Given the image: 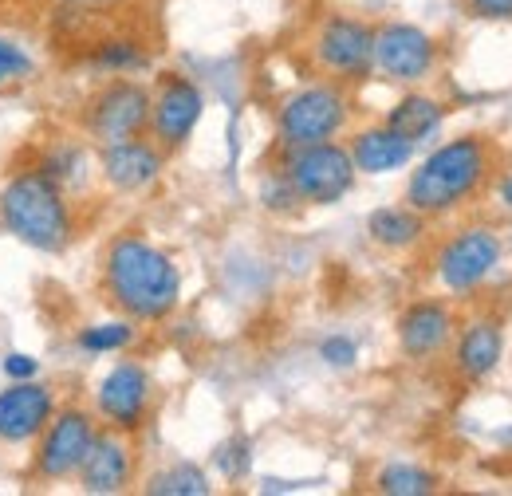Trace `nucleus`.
<instances>
[{
	"label": "nucleus",
	"instance_id": "nucleus-1",
	"mask_svg": "<svg viewBox=\"0 0 512 496\" xmlns=\"http://www.w3.org/2000/svg\"><path fill=\"white\" fill-rule=\"evenodd\" d=\"M103 284H107V300L142 323L166 319L182 300V276L174 260L162 248L146 245L142 237H119L107 248Z\"/></svg>",
	"mask_w": 512,
	"mask_h": 496
},
{
	"label": "nucleus",
	"instance_id": "nucleus-2",
	"mask_svg": "<svg viewBox=\"0 0 512 496\" xmlns=\"http://www.w3.org/2000/svg\"><path fill=\"white\" fill-rule=\"evenodd\" d=\"M493 174V146L481 134H461L438 146L406 182V205L422 217H446L477 197Z\"/></svg>",
	"mask_w": 512,
	"mask_h": 496
},
{
	"label": "nucleus",
	"instance_id": "nucleus-3",
	"mask_svg": "<svg viewBox=\"0 0 512 496\" xmlns=\"http://www.w3.org/2000/svg\"><path fill=\"white\" fill-rule=\"evenodd\" d=\"M0 225L40 252H60L71 241V213L52 174H16L0 193Z\"/></svg>",
	"mask_w": 512,
	"mask_h": 496
},
{
	"label": "nucleus",
	"instance_id": "nucleus-4",
	"mask_svg": "<svg viewBox=\"0 0 512 496\" xmlns=\"http://www.w3.org/2000/svg\"><path fill=\"white\" fill-rule=\"evenodd\" d=\"M280 174H284V182L292 186L296 201H308V205H335L339 197L351 193L359 170H355L347 146H339V142H316V146H296V150H288Z\"/></svg>",
	"mask_w": 512,
	"mask_h": 496
},
{
	"label": "nucleus",
	"instance_id": "nucleus-5",
	"mask_svg": "<svg viewBox=\"0 0 512 496\" xmlns=\"http://www.w3.org/2000/svg\"><path fill=\"white\" fill-rule=\"evenodd\" d=\"M347 115H351L347 95L335 83H316V87H304L292 99H284V107L276 115V130L288 150L316 146V142H331L347 126Z\"/></svg>",
	"mask_w": 512,
	"mask_h": 496
},
{
	"label": "nucleus",
	"instance_id": "nucleus-6",
	"mask_svg": "<svg viewBox=\"0 0 512 496\" xmlns=\"http://www.w3.org/2000/svg\"><path fill=\"white\" fill-rule=\"evenodd\" d=\"M501 237L485 225H469L461 233H453L446 245L438 248V260H434V272L442 280V288L453 296H469L477 292L497 268H501Z\"/></svg>",
	"mask_w": 512,
	"mask_h": 496
},
{
	"label": "nucleus",
	"instance_id": "nucleus-7",
	"mask_svg": "<svg viewBox=\"0 0 512 496\" xmlns=\"http://www.w3.org/2000/svg\"><path fill=\"white\" fill-rule=\"evenodd\" d=\"M150 126V91L134 79H111L87 103V134L103 146L138 138Z\"/></svg>",
	"mask_w": 512,
	"mask_h": 496
},
{
	"label": "nucleus",
	"instance_id": "nucleus-8",
	"mask_svg": "<svg viewBox=\"0 0 512 496\" xmlns=\"http://www.w3.org/2000/svg\"><path fill=\"white\" fill-rule=\"evenodd\" d=\"M312 52L331 79H363L375 67V28L355 16H327Z\"/></svg>",
	"mask_w": 512,
	"mask_h": 496
},
{
	"label": "nucleus",
	"instance_id": "nucleus-9",
	"mask_svg": "<svg viewBox=\"0 0 512 496\" xmlns=\"http://www.w3.org/2000/svg\"><path fill=\"white\" fill-rule=\"evenodd\" d=\"M375 67L394 83H422L438 67V44L418 24L390 20L375 28Z\"/></svg>",
	"mask_w": 512,
	"mask_h": 496
},
{
	"label": "nucleus",
	"instance_id": "nucleus-10",
	"mask_svg": "<svg viewBox=\"0 0 512 496\" xmlns=\"http://www.w3.org/2000/svg\"><path fill=\"white\" fill-rule=\"evenodd\" d=\"M95 441V422L91 414L83 410H60L52 414L48 422V434L40 441V453H36V473L48 477V481H64V477H75L87 449Z\"/></svg>",
	"mask_w": 512,
	"mask_h": 496
},
{
	"label": "nucleus",
	"instance_id": "nucleus-11",
	"mask_svg": "<svg viewBox=\"0 0 512 496\" xmlns=\"http://www.w3.org/2000/svg\"><path fill=\"white\" fill-rule=\"evenodd\" d=\"M201 119V91L186 75H166L158 95H150V130L162 150H178Z\"/></svg>",
	"mask_w": 512,
	"mask_h": 496
},
{
	"label": "nucleus",
	"instance_id": "nucleus-12",
	"mask_svg": "<svg viewBox=\"0 0 512 496\" xmlns=\"http://www.w3.org/2000/svg\"><path fill=\"white\" fill-rule=\"evenodd\" d=\"M52 414H56V398L48 386L28 382V378L12 382L8 390H0V441L8 445L32 441L48 430Z\"/></svg>",
	"mask_w": 512,
	"mask_h": 496
},
{
	"label": "nucleus",
	"instance_id": "nucleus-13",
	"mask_svg": "<svg viewBox=\"0 0 512 496\" xmlns=\"http://www.w3.org/2000/svg\"><path fill=\"white\" fill-rule=\"evenodd\" d=\"M150 406V374L138 363H119L99 382V414L111 422V430L130 434L142 426Z\"/></svg>",
	"mask_w": 512,
	"mask_h": 496
},
{
	"label": "nucleus",
	"instance_id": "nucleus-14",
	"mask_svg": "<svg viewBox=\"0 0 512 496\" xmlns=\"http://www.w3.org/2000/svg\"><path fill=\"white\" fill-rule=\"evenodd\" d=\"M162 174V146L146 142L142 134L138 138H123V142H111L103 146V178L115 189H150Z\"/></svg>",
	"mask_w": 512,
	"mask_h": 496
},
{
	"label": "nucleus",
	"instance_id": "nucleus-15",
	"mask_svg": "<svg viewBox=\"0 0 512 496\" xmlns=\"http://www.w3.org/2000/svg\"><path fill=\"white\" fill-rule=\"evenodd\" d=\"M453 339V311L442 300H418L398 315V347L410 359H430Z\"/></svg>",
	"mask_w": 512,
	"mask_h": 496
},
{
	"label": "nucleus",
	"instance_id": "nucleus-16",
	"mask_svg": "<svg viewBox=\"0 0 512 496\" xmlns=\"http://www.w3.org/2000/svg\"><path fill=\"white\" fill-rule=\"evenodd\" d=\"M79 485L91 496H115L130 485V445L119 434H95L83 465Z\"/></svg>",
	"mask_w": 512,
	"mask_h": 496
},
{
	"label": "nucleus",
	"instance_id": "nucleus-17",
	"mask_svg": "<svg viewBox=\"0 0 512 496\" xmlns=\"http://www.w3.org/2000/svg\"><path fill=\"white\" fill-rule=\"evenodd\" d=\"M351 162L359 174H394L414 158V142L390 126H367L351 138Z\"/></svg>",
	"mask_w": 512,
	"mask_h": 496
},
{
	"label": "nucleus",
	"instance_id": "nucleus-18",
	"mask_svg": "<svg viewBox=\"0 0 512 496\" xmlns=\"http://www.w3.org/2000/svg\"><path fill=\"white\" fill-rule=\"evenodd\" d=\"M505 355V335H501V323L497 319H473L461 339H457V351H453V363H457V374L469 378V382H481L497 371Z\"/></svg>",
	"mask_w": 512,
	"mask_h": 496
},
{
	"label": "nucleus",
	"instance_id": "nucleus-19",
	"mask_svg": "<svg viewBox=\"0 0 512 496\" xmlns=\"http://www.w3.org/2000/svg\"><path fill=\"white\" fill-rule=\"evenodd\" d=\"M367 233L379 248H390V252H402V248L418 245L422 233H426V217L410 205H383L367 217Z\"/></svg>",
	"mask_w": 512,
	"mask_h": 496
},
{
	"label": "nucleus",
	"instance_id": "nucleus-20",
	"mask_svg": "<svg viewBox=\"0 0 512 496\" xmlns=\"http://www.w3.org/2000/svg\"><path fill=\"white\" fill-rule=\"evenodd\" d=\"M442 119H446V111H442L438 99H430V95H406V99H398V103L390 107L386 126L398 130L402 138H410V142L418 146V142H426V138L442 126Z\"/></svg>",
	"mask_w": 512,
	"mask_h": 496
},
{
	"label": "nucleus",
	"instance_id": "nucleus-21",
	"mask_svg": "<svg viewBox=\"0 0 512 496\" xmlns=\"http://www.w3.org/2000/svg\"><path fill=\"white\" fill-rule=\"evenodd\" d=\"M375 489L386 496H426L438 489V477L418 469V465H390V469L379 473Z\"/></svg>",
	"mask_w": 512,
	"mask_h": 496
},
{
	"label": "nucleus",
	"instance_id": "nucleus-22",
	"mask_svg": "<svg viewBox=\"0 0 512 496\" xmlns=\"http://www.w3.org/2000/svg\"><path fill=\"white\" fill-rule=\"evenodd\" d=\"M146 493H154V496H205L209 493V477H205L197 465H174V469L158 473V477L146 485Z\"/></svg>",
	"mask_w": 512,
	"mask_h": 496
},
{
	"label": "nucleus",
	"instance_id": "nucleus-23",
	"mask_svg": "<svg viewBox=\"0 0 512 496\" xmlns=\"http://www.w3.org/2000/svg\"><path fill=\"white\" fill-rule=\"evenodd\" d=\"M99 67H111V71H134L146 63V52L134 44V40H103L99 52H95Z\"/></svg>",
	"mask_w": 512,
	"mask_h": 496
},
{
	"label": "nucleus",
	"instance_id": "nucleus-24",
	"mask_svg": "<svg viewBox=\"0 0 512 496\" xmlns=\"http://www.w3.org/2000/svg\"><path fill=\"white\" fill-rule=\"evenodd\" d=\"M130 339H134L130 323H99V327H87L79 335V347H87V351H119V347H127Z\"/></svg>",
	"mask_w": 512,
	"mask_h": 496
},
{
	"label": "nucleus",
	"instance_id": "nucleus-25",
	"mask_svg": "<svg viewBox=\"0 0 512 496\" xmlns=\"http://www.w3.org/2000/svg\"><path fill=\"white\" fill-rule=\"evenodd\" d=\"M249 461H253V453H249V441H245V437H233L229 445L217 449V465H221V473H225L229 481L245 477V473H249Z\"/></svg>",
	"mask_w": 512,
	"mask_h": 496
},
{
	"label": "nucleus",
	"instance_id": "nucleus-26",
	"mask_svg": "<svg viewBox=\"0 0 512 496\" xmlns=\"http://www.w3.org/2000/svg\"><path fill=\"white\" fill-rule=\"evenodd\" d=\"M323 363H331V367H351L355 363V339H347V335H331L327 343L320 347Z\"/></svg>",
	"mask_w": 512,
	"mask_h": 496
},
{
	"label": "nucleus",
	"instance_id": "nucleus-27",
	"mask_svg": "<svg viewBox=\"0 0 512 496\" xmlns=\"http://www.w3.org/2000/svg\"><path fill=\"white\" fill-rule=\"evenodd\" d=\"M465 8L481 20H512V0H465Z\"/></svg>",
	"mask_w": 512,
	"mask_h": 496
},
{
	"label": "nucleus",
	"instance_id": "nucleus-28",
	"mask_svg": "<svg viewBox=\"0 0 512 496\" xmlns=\"http://www.w3.org/2000/svg\"><path fill=\"white\" fill-rule=\"evenodd\" d=\"M0 71L4 75H28V60H24V52L16 44H4L0 40Z\"/></svg>",
	"mask_w": 512,
	"mask_h": 496
},
{
	"label": "nucleus",
	"instance_id": "nucleus-29",
	"mask_svg": "<svg viewBox=\"0 0 512 496\" xmlns=\"http://www.w3.org/2000/svg\"><path fill=\"white\" fill-rule=\"evenodd\" d=\"M36 371H40V367H36V359H28V355H8V359H4V374H8L12 382L32 378Z\"/></svg>",
	"mask_w": 512,
	"mask_h": 496
},
{
	"label": "nucleus",
	"instance_id": "nucleus-30",
	"mask_svg": "<svg viewBox=\"0 0 512 496\" xmlns=\"http://www.w3.org/2000/svg\"><path fill=\"white\" fill-rule=\"evenodd\" d=\"M501 197H505V205H512V178H505V186H501Z\"/></svg>",
	"mask_w": 512,
	"mask_h": 496
},
{
	"label": "nucleus",
	"instance_id": "nucleus-31",
	"mask_svg": "<svg viewBox=\"0 0 512 496\" xmlns=\"http://www.w3.org/2000/svg\"><path fill=\"white\" fill-rule=\"evenodd\" d=\"M67 4H115V0H67Z\"/></svg>",
	"mask_w": 512,
	"mask_h": 496
},
{
	"label": "nucleus",
	"instance_id": "nucleus-32",
	"mask_svg": "<svg viewBox=\"0 0 512 496\" xmlns=\"http://www.w3.org/2000/svg\"><path fill=\"white\" fill-rule=\"evenodd\" d=\"M4 79H8V75H4V71H0V83H4Z\"/></svg>",
	"mask_w": 512,
	"mask_h": 496
}]
</instances>
